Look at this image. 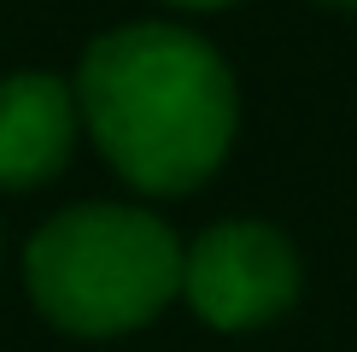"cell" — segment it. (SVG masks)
<instances>
[{
    "label": "cell",
    "mask_w": 357,
    "mask_h": 352,
    "mask_svg": "<svg viewBox=\"0 0 357 352\" xmlns=\"http://www.w3.org/2000/svg\"><path fill=\"white\" fill-rule=\"evenodd\" d=\"M317 6H328V12H357V0H317Z\"/></svg>",
    "instance_id": "8992f818"
},
{
    "label": "cell",
    "mask_w": 357,
    "mask_h": 352,
    "mask_svg": "<svg viewBox=\"0 0 357 352\" xmlns=\"http://www.w3.org/2000/svg\"><path fill=\"white\" fill-rule=\"evenodd\" d=\"M299 282L305 270L293 241L258 217L211 223L193 247H182V300L222 335L275 323L299 300Z\"/></svg>",
    "instance_id": "3957f363"
},
{
    "label": "cell",
    "mask_w": 357,
    "mask_h": 352,
    "mask_svg": "<svg viewBox=\"0 0 357 352\" xmlns=\"http://www.w3.org/2000/svg\"><path fill=\"white\" fill-rule=\"evenodd\" d=\"M176 12H222V6H241V0H165Z\"/></svg>",
    "instance_id": "5b68a950"
},
{
    "label": "cell",
    "mask_w": 357,
    "mask_h": 352,
    "mask_svg": "<svg viewBox=\"0 0 357 352\" xmlns=\"http://www.w3.org/2000/svg\"><path fill=\"white\" fill-rule=\"evenodd\" d=\"M82 112L77 88L47 77V71H12L0 77V188L24 194V188L53 182L70 165Z\"/></svg>",
    "instance_id": "277c9868"
},
{
    "label": "cell",
    "mask_w": 357,
    "mask_h": 352,
    "mask_svg": "<svg viewBox=\"0 0 357 352\" xmlns=\"http://www.w3.org/2000/svg\"><path fill=\"white\" fill-rule=\"evenodd\" d=\"M77 112L106 165L141 194H193L222 170L241 129V88L188 24H117L77 65Z\"/></svg>",
    "instance_id": "6da1fadb"
},
{
    "label": "cell",
    "mask_w": 357,
    "mask_h": 352,
    "mask_svg": "<svg viewBox=\"0 0 357 352\" xmlns=\"http://www.w3.org/2000/svg\"><path fill=\"white\" fill-rule=\"evenodd\" d=\"M24 282L53 329L112 341L153 323L182 293V241L141 205L88 200L29 235Z\"/></svg>",
    "instance_id": "7a4b0ae2"
}]
</instances>
